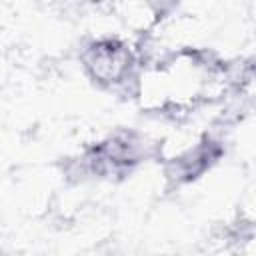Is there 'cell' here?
<instances>
[{"mask_svg":"<svg viewBox=\"0 0 256 256\" xmlns=\"http://www.w3.org/2000/svg\"><path fill=\"white\" fill-rule=\"evenodd\" d=\"M154 154V142L138 130H116L90 146L80 158V170L90 176H126Z\"/></svg>","mask_w":256,"mask_h":256,"instance_id":"2","label":"cell"},{"mask_svg":"<svg viewBox=\"0 0 256 256\" xmlns=\"http://www.w3.org/2000/svg\"><path fill=\"white\" fill-rule=\"evenodd\" d=\"M222 154V146L212 136H202L192 146L184 148L168 162V178L176 184L192 182L200 174H204Z\"/></svg>","mask_w":256,"mask_h":256,"instance_id":"3","label":"cell"},{"mask_svg":"<svg viewBox=\"0 0 256 256\" xmlns=\"http://www.w3.org/2000/svg\"><path fill=\"white\" fill-rule=\"evenodd\" d=\"M80 64L88 78L106 90H132L140 74L136 48L116 36H98L80 50Z\"/></svg>","mask_w":256,"mask_h":256,"instance_id":"1","label":"cell"}]
</instances>
